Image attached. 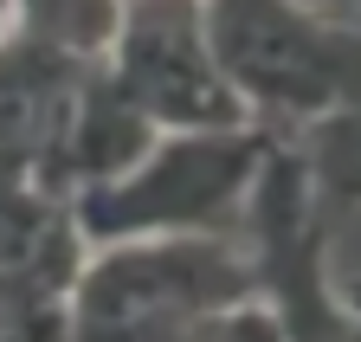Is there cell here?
I'll return each instance as SVG.
<instances>
[{"label":"cell","instance_id":"1","mask_svg":"<svg viewBox=\"0 0 361 342\" xmlns=\"http://www.w3.org/2000/svg\"><path fill=\"white\" fill-rule=\"evenodd\" d=\"M271 130H188L155 136L142 161L71 194V226L84 245L116 239H239L245 200L264 168Z\"/></svg>","mask_w":361,"mask_h":342},{"label":"cell","instance_id":"2","mask_svg":"<svg viewBox=\"0 0 361 342\" xmlns=\"http://www.w3.org/2000/svg\"><path fill=\"white\" fill-rule=\"evenodd\" d=\"M258 297L239 239H116L84 245L59 342H180L200 317Z\"/></svg>","mask_w":361,"mask_h":342},{"label":"cell","instance_id":"3","mask_svg":"<svg viewBox=\"0 0 361 342\" xmlns=\"http://www.w3.org/2000/svg\"><path fill=\"white\" fill-rule=\"evenodd\" d=\"M207 39L245 116L297 136L361 84V26L310 0H207Z\"/></svg>","mask_w":361,"mask_h":342},{"label":"cell","instance_id":"4","mask_svg":"<svg viewBox=\"0 0 361 342\" xmlns=\"http://www.w3.org/2000/svg\"><path fill=\"white\" fill-rule=\"evenodd\" d=\"M110 84L142 110L161 136L188 130H245V104L233 97L213 39H207V0H123L110 52L97 59Z\"/></svg>","mask_w":361,"mask_h":342},{"label":"cell","instance_id":"5","mask_svg":"<svg viewBox=\"0 0 361 342\" xmlns=\"http://www.w3.org/2000/svg\"><path fill=\"white\" fill-rule=\"evenodd\" d=\"M84 71L90 65L32 46L13 26L0 32V168H39Z\"/></svg>","mask_w":361,"mask_h":342},{"label":"cell","instance_id":"6","mask_svg":"<svg viewBox=\"0 0 361 342\" xmlns=\"http://www.w3.org/2000/svg\"><path fill=\"white\" fill-rule=\"evenodd\" d=\"M116 13L123 0H13L7 26L32 46L59 52V59H78V65H97L110 52V32H116Z\"/></svg>","mask_w":361,"mask_h":342},{"label":"cell","instance_id":"7","mask_svg":"<svg viewBox=\"0 0 361 342\" xmlns=\"http://www.w3.org/2000/svg\"><path fill=\"white\" fill-rule=\"evenodd\" d=\"M180 342H284V323L271 317L258 297H245V304H233V310H213V317H200Z\"/></svg>","mask_w":361,"mask_h":342},{"label":"cell","instance_id":"8","mask_svg":"<svg viewBox=\"0 0 361 342\" xmlns=\"http://www.w3.org/2000/svg\"><path fill=\"white\" fill-rule=\"evenodd\" d=\"M7 13H13V0H0V32H7Z\"/></svg>","mask_w":361,"mask_h":342}]
</instances>
